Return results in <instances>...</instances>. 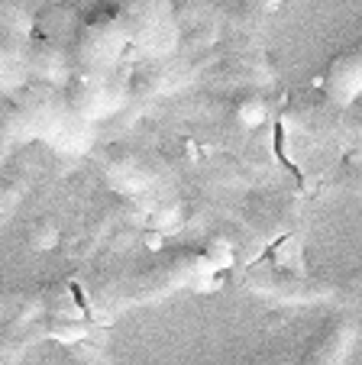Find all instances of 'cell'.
<instances>
[{
	"mask_svg": "<svg viewBox=\"0 0 362 365\" xmlns=\"http://www.w3.org/2000/svg\"><path fill=\"white\" fill-rule=\"evenodd\" d=\"M236 120L243 126H259L266 120V101L262 97H243L236 103Z\"/></svg>",
	"mask_w": 362,
	"mask_h": 365,
	"instance_id": "3957f363",
	"label": "cell"
},
{
	"mask_svg": "<svg viewBox=\"0 0 362 365\" xmlns=\"http://www.w3.org/2000/svg\"><path fill=\"white\" fill-rule=\"evenodd\" d=\"M84 336H88V324L84 320H59L52 327V339H59V343H81Z\"/></svg>",
	"mask_w": 362,
	"mask_h": 365,
	"instance_id": "277c9868",
	"label": "cell"
},
{
	"mask_svg": "<svg viewBox=\"0 0 362 365\" xmlns=\"http://www.w3.org/2000/svg\"><path fill=\"white\" fill-rule=\"evenodd\" d=\"M55 242H59V230H55V223L52 220L36 223L33 227V246L36 249H52Z\"/></svg>",
	"mask_w": 362,
	"mask_h": 365,
	"instance_id": "5b68a950",
	"label": "cell"
},
{
	"mask_svg": "<svg viewBox=\"0 0 362 365\" xmlns=\"http://www.w3.org/2000/svg\"><path fill=\"white\" fill-rule=\"evenodd\" d=\"M353 346H356V324L346 317L333 320V324L321 333V339L314 343V349H311L304 365H343L346 356L353 352Z\"/></svg>",
	"mask_w": 362,
	"mask_h": 365,
	"instance_id": "7a4b0ae2",
	"label": "cell"
},
{
	"mask_svg": "<svg viewBox=\"0 0 362 365\" xmlns=\"http://www.w3.org/2000/svg\"><path fill=\"white\" fill-rule=\"evenodd\" d=\"M323 88L336 107H349L362 94V39H356L336 58H330L323 71Z\"/></svg>",
	"mask_w": 362,
	"mask_h": 365,
	"instance_id": "6da1fadb",
	"label": "cell"
}]
</instances>
